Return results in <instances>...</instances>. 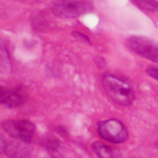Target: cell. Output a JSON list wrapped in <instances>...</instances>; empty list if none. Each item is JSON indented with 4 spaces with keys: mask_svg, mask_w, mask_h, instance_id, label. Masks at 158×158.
<instances>
[{
    "mask_svg": "<svg viewBox=\"0 0 158 158\" xmlns=\"http://www.w3.org/2000/svg\"><path fill=\"white\" fill-rule=\"evenodd\" d=\"M41 144L43 148L50 151H57L60 146L59 139L53 135H47L41 140Z\"/></svg>",
    "mask_w": 158,
    "mask_h": 158,
    "instance_id": "obj_11",
    "label": "cell"
},
{
    "mask_svg": "<svg viewBox=\"0 0 158 158\" xmlns=\"http://www.w3.org/2000/svg\"><path fill=\"white\" fill-rule=\"evenodd\" d=\"M146 72L150 77L158 81V67L149 66L146 69Z\"/></svg>",
    "mask_w": 158,
    "mask_h": 158,
    "instance_id": "obj_13",
    "label": "cell"
},
{
    "mask_svg": "<svg viewBox=\"0 0 158 158\" xmlns=\"http://www.w3.org/2000/svg\"><path fill=\"white\" fill-rule=\"evenodd\" d=\"M92 149L99 158H118V151L114 148L100 141L92 144Z\"/></svg>",
    "mask_w": 158,
    "mask_h": 158,
    "instance_id": "obj_8",
    "label": "cell"
},
{
    "mask_svg": "<svg viewBox=\"0 0 158 158\" xmlns=\"http://www.w3.org/2000/svg\"><path fill=\"white\" fill-rule=\"evenodd\" d=\"M51 9L59 17L74 19L91 12L93 4L91 0H55L51 4Z\"/></svg>",
    "mask_w": 158,
    "mask_h": 158,
    "instance_id": "obj_2",
    "label": "cell"
},
{
    "mask_svg": "<svg viewBox=\"0 0 158 158\" xmlns=\"http://www.w3.org/2000/svg\"><path fill=\"white\" fill-rule=\"evenodd\" d=\"M5 154L8 158H30L31 149L27 142L11 141L7 143Z\"/></svg>",
    "mask_w": 158,
    "mask_h": 158,
    "instance_id": "obj_6",
    "label": "cell"
},
{
    "mask_svg": "<svg viewBox=\"0 0 158 158\" xmlns=\"http://www.w3.org/2000/svg\"><path fill=\"white\" fill-rule=\"evenodd\" d=\"M11 65L7 48L4 41L0 38V73L8 74Z\"/></svg>",
    "mask_w": 158,
    "mask_h": 158,
    "instance_id": "obj_9",
    "label": "cell"
},
{
    "mask_svg": "<svg viewBox=\"0 0 158 158\" xmlns=\"http://www.w3.org/2000/svg\"><path fill=\"white\" fill-rule=\"evenodd\" d=\"M27 99L25 91L22 87L7 89L1 104L8 107H17L23 104Z\"/></svg>",
    "mask_w": 158,
    "mask_h": 158,
    "instance_id": "obj_7",
    "label": "cell"
},
{
    "mask_svg": "<svg viewBox=\"0 0 158 158\" xmlns=\"http://www.w3.org/2000/svg\"><path fill=\"white\" fill-rule=\"evenodd\" d=\"M15 1H17L22 3H25V4H33L37 2L38 0H15Z\"/></svg>",
    "mask_w": 158,
    "mask_h": 158,
    "instance_id": "obj_16",
    "label": "cell"
},
{
    "mask_svg": "<svg viewBox=\"0 0 158 158\" xmlns=\"http://www.w3.org/2000/svg\"><path fill=\"white\" fill-rule=\"evenodd\" d=\"M48 158H49V157H48Z\"/></svg>",
    "mask_w": 158,
    "mask_h": 158,
    "instance_id": "obj_17",
    "label": "cell"
},
{
    "mask_svg": "<svg viewBox=\"0 0 158 158\" xmlns=\"http://www.w3.org/2000/svg\"><path fill=\"white\" fill-rule=\"evenodd\" d=\"M1 127L13 138L27 143L30 141L35 131L34 124L25 119L5 120L1 122Z\"/></svg>",
    "mask_w": 158,
    "mask_h": 158,
    "instance_id": "obj_4",
    "label": "cell"
},
{
    "mask_svg": "<svg viewBox=\"0 0 158 158\" xmlns=\"http://www.w3.org/2000/svg\"><path fill=\"white\" fill-rule=\"evenodd\" d=\"M72 36H73V38L77 40L78 41H79L80 43H84V44H90V41L89 39L85 36V35L78 32V31H73L72 32Z\"/></svg>",
    "mask_w": 158,
    "mask_h": 158,
    "instance_id": "obj_12",
    "label": "cell"
},
{
    "mask_svg": "<svg viewBox=\"0 0 158 158\" xmlns=\"http://www.w3.org/2000/svg\"><path fill=\"white\" fill-rule=\"evenodd\" d=\"M7 88H6L0 85V103L1 104L2 100L4 99L7 91Z\"/></svg>",
    "mask_w": 158,
    "mask_h": 158,
    "instance_id": "obj_15",
    "label": "cell"
},
{
    "mask_svg": "<svg viewBox=\"0 0 158 158\" xmlns=\"http://www.w3.org/2000/svg\"><path fill=\"white\" fill-rule=\"evenodd\" d=\"M127 48L136 54L158 63V43L144 36L132 35L126 40Z\"/></svg>",
    "mask_w": 158,
    "mask_h": 158,
    "instance_id": "obj_3",
    "label": "cell"
},
{
    "mask_svg": "<svg viewBox=\"0 0 158 158\" xmlns=\"http://www.w3.org/2000/svg\"><path fill=\"white\" fill-rule=\"evenodd\" d=\"M98 133L104 139L113 143L126 141L128 133L125 125L118 120L110 118L100 122L98 125Z\"/></svg>",
    "mask_w": 158,
    "mask_h": 158,
    "instance_id": "obj_5",
    "label": "cell"
},
{
    "mask_svg": "<svg viewBox=\"0 0 158 158\" xmlns=\"http://www.w3.org/2000/svg\"><path fill=\"white\" fill-rule=\"evenodd\" d=\"M7 141H6L5 137L0 133V155L5 154Z\"/></svg>",
    "mask_w": 158,
    "mask_h": 158,
    "instance_id": "obj_14",
    "label": "cell"
},
{
    "mask_svg": "<svg viewBox=\"0 0 158 158\" xmlns=\"http://www.w3.org/2000/svg\"><path fill=\"white\" fill-rule=\"evenodd\" d=\"M139 8L151 12H158V1L156 0H131Z\"/></svg>",
    "mask_w": 158,
    "mask_h": 158,
    "instance_id": "obj_10",
    "label": "cell"
},
{
    "mask_svg": "<svg viewBox=\"0 0 158 158\" xmlns=\"http://www.w3.org/2000/svg\"><path fill=\"white\" fill-rule=\"evenodd\" d=\"M101 80L105 91L116 104L128 106L133 102L135 93L130 83L108 73L102 75Z\"/></svg>",
    "mask_w": 158,
    "mask_h": 158,
    "instance_id": "obj_1",
    "label": "cell"
}]
</instances>
